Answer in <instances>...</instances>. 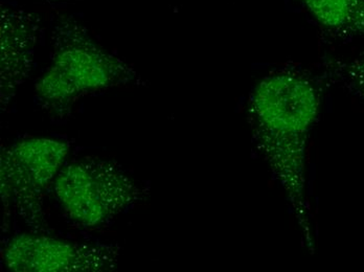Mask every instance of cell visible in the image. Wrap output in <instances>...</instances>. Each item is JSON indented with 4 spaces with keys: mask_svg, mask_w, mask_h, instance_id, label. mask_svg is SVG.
I'll list each match as a JSON object with an SVG mask.
<instances>
[{
    "mask_svg": "<svg viewBox=\"0 0 364 272\" xmlns=\"http://www.w3.org/2000/svg\"><path fill=\"white\" fill-rule=\"evenodd\" d=\"M121 247L105 243L61 240L39 233L17 234L2 253L15 272H104L117 267Z\"/></svg>",
    "mask_w": 364,
    "mask_h": 272,
    "instance_id": "5",
    "label": "cell"
},
{
    "mask_svg": "<svg viewBox=\"0 0 364 272\" xmlns=\"http://www.w3.org/2000/svg\"><path fill=\"white\" fill-rule=\"evenodd\" d=\"M70 147L46 137L24 139L0 156V187L4 210L39 233L44 227V196L65 165Z\"/></svg>",
    "mask_w": 364,
    "mask_h": 272,
    "instance_id": "4",
    "label": "cell"
},
{
    "mask_svg": "<svg viewBox=\"0 0 364 272\" xmlns=\"http://www.w3.org/2000/svg\"><path fill=\"white\" fill-rule=\"evenodd\" d=\"M327 70L331 78L364 102V52L352 59L331 61Z\"/></svg>",
    "mask_w": 364,
    "mask_h": 272,
    "instance_id": "8",
    "label": "cell"
},
{
    "mask_svg": "<svg viewBox=\"0 0 364 272\" xmlns=\"http://www.w3.org/2000/svg\"><path fill=\"white\" fill-rule=\"evenodd\" d=\"M313 18L341 37H364V0H301Z\"/></svg>",
    "mask_w": 364,
    "mask_h": 272,
    "instance_id": "7",
    "label": "cell"
},
{
    "mask_svg": "<svg viewBox=\"0 0 364 272\" xmlns=\"http://www.w3.org/2000/svg\"><path fill=\"white\" fill-rule=\"evenodd\" d=\"M53 187L66 217L86 229L107 224L146 193L121 168L99 158L65 163Z\"/></svg>",
    "mask_w": 364,
    "mask_h": 272,
    "instance_id": "3",
    "label": "cell"
},
{
    "mask_svg": "<svg viewBox=\"0 0 364 272\" xmlns=\"http://www.w3.org/2000/svg\"><path fill=\"white\" fill-rule=\"evenodd\" d=\"M52 45L50 67L35 85L40 101L52 108L139 82L132 66L102 48L73 17L63 15L55 20Z\"/></svg>",
    "mask_w": 364,
    "mask_h": 272,
    "instance_id": "2",
    "label": "cell"
},
{
    "mask_svg": "<svg viewBox=\"0 0 364 272\" xmlns=\"http://www.w3.org/2000/svg\"><path fill=\"white\" fill-rule=\"evenodd\" d=\"M319 111L321 92L316 84L294 70H279L262 79L248 102L255 145L285 192L311 251L314 241L306 165L308 141Z\"/></svg>",
    "mask_w": 364,
    "mask_h": 272,
    "instance_id": "1",
    "label": "cell"
},
{
    "mask_svg": "<svg viewBox=\"0 0 364 272\" xmlns=\"http://www.w3.org/2000/svg\"><path fill=\"white\" fill-rule=\"evenodd\" d=\"M39 33V15L22 9H1L0 104L2 110L10 105L17 90L32 72Z\"/></svg>",
    "mask_w": 364,
    "mask_h": 272,
    "instance_id": "6",
    "label": "cell"
}]
</instances>
